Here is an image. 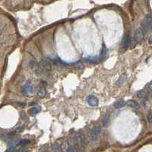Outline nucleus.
Returning <instances> with one entry per match:
<instances>
[{"instance_id": "11", "label": "nucleus", "mask_w": 152, "mask_h": 152, "mask_svg": "<svg viewBox=\"0 0 152 152\" xmlns=\"http://www.w3.org/2000/svg\"><path fill=\"white\" fill-rule=\"evenodd\" d=\"M62 151V152H69V144L68 141H65L61 145Z\"/></svg>"}, {"instance_id": "14", "label": "nucleus", "mask_w": 152, "mask_h": 152, "mask_svg": "<svg viewBox=\"0 0 152 152\" xmlns=\"http://www.w3.org/2000/svg\"><path fill=\"white\" fill-rule=\"evenodd\" d=\"M125 79H126V75H122L119 78V79H118V81H117V85H121L123 82H124V81H125Z\"/></svg>"}, {"instance_id": "10", "label": "nucleus", "mask_w": 152, "mask_h": 152, "mask_svg": "<svg viewBox=\"0 0 152 152\" xmlns=\"http://www.w3.org/2000/svg\"><path fill=\"white\" fill-rule=\"evenodd\" d=\"M97 137H98V135L96 132H94V131L91 129L90 131V132H89V138H90V139L94 141H96L97 139Z\"/></svg>"}, {"instance_id": "13", "label": "nucleus", "mask_w": 152, "mask_h": 152, "mask_svg": "<svg viewBox=\"0 0 152 152\" xmlns=\"http://www.w3.org/2000/svg\"><path fill=\"white\" fill-rule=\"evenodd\" d=\"M46 93H47V91H46V90L44 89V88H43V89H41V90H40L38 92H37V97H40V98H42V97H45V95H46Z\"/></svg>"}, {"instance_id": "2", "label": "nucleus", "mask_w": 152, "mask_h": 152, "mask_svg": "<svg viewBox=\"0 0 152 152\" xmlns=\"http://www.w3.org/2000/svg\"><path fill=\"white\" fill-rule=\"evenodd\" d=\"M142 30L144 33H147L148 31L152 30V16L148 15L145 17L142 22Z\"/></svg>"}, {"instance_id": "7", "label": "nucleus", "mask_w": 152, "mask_h": 152, "mask_svg": "<svg viewBox=\"0 0 152 152\" xmlns=\"http://www.w3.org/2000/svg\"><path fill=\"white\" fill-rule=\"evenodd\" d=\"M126 104L129 106L130 107H132V108H134V109H139L140 107L139 103L136 102L135 100H128L126 102Z\"/></svg>"}, {"instance_id": "20", "label": "nucleus", "mask_w": 152, "mask_h": 152, "mask_svg": "<svg viewBox=\"0 0 152 152\" xmlns=\"http://www.w3.org/2000/svg\"><path fill=\"white\" fill-rule=\"evenodd\" d=\"M87 60H88V61H90V62H97V61H99V59L97 58V57H95V56H90V57H88V58L87 59Z\"/></svg>"}, {"instance_id": "8", "label": "nucleus", "mask_w": 152, "mask_h": 152, "mask_svg": "<svg viewBox=\"0 0 152 152\" xmlns=\"http://www.w3.org/2000/svg\"><path fill=\"white\" fill-rule=\"evenodd\" d=\"M106 54H107V49L106 46L104 44L103 45V48H102V51H101V53L99 56V61H102V60H104L105 59V56H106Z\"/></svg>"}, {"instance_id": "9", "label": "nucleus", "mask_w": 152, "mask_h": 152, "mask_svg": "<svg viewBox=\"0 0 152 152\" xmlns=\"http://www.w3.org/2000/svg\"><path fill=\"white\" fill-rule=\"evenodd\" d=\"M126 106V103L123 101V100H118L117 102L114 103L113 106L116 108V109H119V108H122L123 106Z\"/></svg>"}, {"instance_id": "24", "label": "nucleus", "mask_w": 152, "mask_h": 152, "mask_svg": "<svg viewBox=\"0 0 152 152\" xmlns=\"http://www.w3.org/2000/svg\"><path fill=\"white\" fill-rule=\"evenodd\" d=\"M14 148H11L10 149H9V150H7L5 152H14Z\"/></svg>"}, {"instance_id": "26", "label": "nucleus", "mask_w": 152, "mask_h": 152, "mask_svg": "<svg viewBox=\"0 0 152 152\" xmlns=\"http://www.w3.org/2000/svg\"><path fill=\"white\" fill-rule=\"evenodd\" d=\"M2 26H0V35L2 34Z\"/></svg>"}, {"instance_id": "16", "label": "nucleus", "mask_w": 152, "mask_h": 152, "mask_svg": "<svg viewBox=\"0 0 152 152\" xmlns=\"http://www.w3.org/2000/svg\"><path fill=\"white\" fill-rule=\"evenodd\" d=\"M74 66L77 69H82L83 68H84V65H83V63H82V62H75V65H74Z\"/></svg>"}, {"instance_id": "12", "label": "nucleus", "mask_w": 152, "mask_h": 152, "mask_svg": "<svg viewBox=\"0 0 152 152\" xmlns=\"http://www.w3.org/2000/svg\"><path fill=\"white\" fill-rule=\"evenodd\" d=\"M52 148H53V150L54 152H62L61 145H59V144H53Z\"/></svg>"}, {"instance_id": "25", "label": "nucleus", "mask_w": 152, "mask_h": 152, "mask_svg": "<svg viewBox=\"0 0 152 152\" xmlns=\"http://www.w3.org/2000/svg\"><path fill=\"white\" fill-rule=\"evenodd\" d=\"M148 42H149V44H152V37L149 38V40H148Z\"/></svg>"}, {"instance_id": "18", "label": "nucleus", "mask_w": 152, "mask_h": 152, "mask_svg": "<svg viewBox=\"0 0 152 152\" xmlns=\"http://www.w3.org/2000/svg\"><path fill=\"white\" fill-rule=\"evenodd\" d=\"M137 96H138V97L140 98V99H143V98H144V97H146L145 93L144 92V91H138Z\"/></svg>"}, {"instance_id": "1", "label": "nucleus", "mask_w": 152, "mask_h": 152, "mask_svg": "<svg viewBox=\"0 0 152 152\" xmlns=\"http://www.w3.org/2000/svg\"><path fill=\"white\" fill-rule=\"evenodd\" d=\"M76 144H77V149L78 152H84L86 148V139L84 135L79 132L75 138Z\"/></svg>"}, {"instance_id": "23", "label": "nucleus", "mask_w": 152, "mask_h": 152, "mask_svg": "<svg viewBox=\"0 0 152 152\" xmlns=\"http://www.w3.org/2000/svg\"><path fill=\"white\" fill-rule=\"evenodd\" d=\"M147 88H148V90L150 92H152V83L149 84L147 86Z\"/></svg>"}, {"instance_id": "15", "label": "nucleus", "mask_w": 152, "mask_h": 152, "mask_svg": "<svg viewBox=\"0 0 152 152\" xmlns=\"http://www.w3.org/2000/svg\"><path fill=\"white\" fill-rule=\"evenodd\" d=\"M29 111H30V114L33 116V115H36L37 113H38L40 112V110H38L37 107H33V108L31 109Z\"/></svg>"}, {"instance_id": "21", "label": "nucleus", "mask_w": 152, "mask_h": 152, "mask_svg": "<svg viewBox=\"0 0 152 152\" xmlns=\"http://www.w3.org/2000/svg\"><path fill=\"white\" fill-rule=\"evenodd\" d=\"M147 119H148V121L150 122V123H152V114L151 113H148V116H147Z\"/></svg>"}, {"instance_id": "3", "label": "nucleus", "mask_w": 152, "mask_h": 152, "mask_svg": "<svg viewBox=\"0 0 152 152\" xmlns=\"http://www.w3.org/2000/svg\"><path fill=\"white\" fill-rule=\"evenodd\" d=\"M40 66H42V68L44 69L45 72L46 71H50L52 70L53 67H52V64L49 61H48L47 59H42L40 62Z\"/></svg>"}, {"instance_id": "19", "label": "nucleus", "mask_w": 152, "mask_h": 152, "mask_svg": "<svg viewBox=\"0 0 152 152\" xmlns=\"http://www.w3.org/2000/svg\"><path fill=\"white\" fill-rule=\"evenodd\" d=\"M29 143H30V141L27 140V139H24V140L20 141L18 142V144H21V145H22V146H25L26 144H29Z\"/></svg>"}, {"instance_id": "22", "label": "nucleus", "mask_w": 152, "mask_h": 152, "mask_svg": "<svg viewBox=\"0 0 152 152\" xmlns=\"http://www.w3.org/2000/svg\"><path fill=\"white\" fill-rule=\"evenodd\" d=\"M47 82H44V81H40V85L41 88H45V87H47Z\"/></svg>"}, {"instance_id": "17", "label": "nucleus", "mask_w": 152, "mask_h": 152, "mask_svg": "<svg viewBox=\"0 0 152 152\" xmlns=\"http://www.w3.org/2000/svg\"><path fill=\"white\" fill-rule=\"evenodd\" d=\"M92 130L94 131V132H96L97 135H99L100 133V132H101V127L99 125H96L94 128L92 129Z\"/></svg>"}, {"instance_id": "6", "label": "nucleus", "mask_w": 152, "mask_h": 152, "mask_svg": "<svg viewBox=\"0 0 152 152\" xmlns=\"http://www.w3.org/2000/svg\"><path fill=\"white\" fill-rule=\"evenodd\" d=\"M87 102L88 104L91 106H97L98 105V100L96 97L93 95H90L87 98Z\"/></svg>"}, {"instance_id": "4", "label": "nucleus", "mask_w": 152, "mask_h": 152, "mask_svg": "<svg viewBox=\"0 0 152 152\" xmlns=\"http://www.w3.org/2000/svg\"><path fill=\"white\" fill-rule=\"evenodd\" d=\"M144 36V33L142 28H138L135 33V40L137 42H140L143 40Z\"/></svg>"}, {"instance_id": "5", "label": "nucleus", "mask_w": 152, "mask_h": 152, "mask_svg": "<svg viewBox=\"0 0 152 152\" xmlns=\"http://www.w3.org/2000/svg\"><path fill=\"white\" fill-rule=\"evenodd\" d=\"M129 45H130V37L129 35H126L122 40V49L123 51L126 50L129 48Z\"/></svg>"}]
</instances>
